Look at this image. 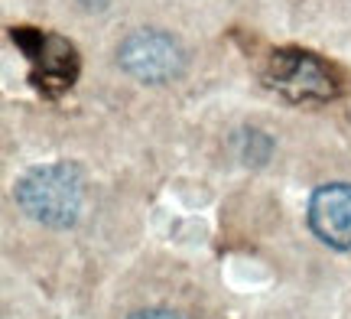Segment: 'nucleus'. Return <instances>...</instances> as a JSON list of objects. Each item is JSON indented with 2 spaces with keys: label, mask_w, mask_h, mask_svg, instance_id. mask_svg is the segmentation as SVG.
Masks as SVG:
<instances>
[{
  "label": "nucleus",
  "mask_w": 351,
  "mask_h": 319,
  "mask_svg": "<svg viewBox=\"0 0 351 319\" xmlns=\"http://www.w3.org/2000/svg\"><path fill=\"white\" fill-rule=\"evenodd\" d=\"M82 199H85L82 173L69 163L39 166L16 186L20 209L49 228H69L82 212Z\"/></svg>",
  "instance_id": "1"
},
{
  "label": "nucleus",
  "mask_w": 351,
  "mask_h": 319,
  "mask_svg": "<svg viewBox=\"0 0 351 319\" xmlns=\"http://www.w3.org/2000/svg\"><path fill=\"white\" fill-rule=\"evenodd\" d=\"M121 65L140 82H169L182 72V49L166 33L140 29V33L124 39Z\"/></svg>",
  "instance_id": "2"
},
{
  "label": "nucleus",
  "mask_w": 351,
  "mask_h": 319,
  "mask_svg": "<svg viewBox=\"0 0 351 319\" xmlns=\"http://www.w3.org/2000/svg\"><path fill=\"white\" fill-rule=\"evenodd\" d=\"M309 225L328 244L348 251L351 248V182L319 186L309 199Z\"/></svg>",
  "instance_id": "3"
},
{
  "label": "nucleus",
  "mask_w": 351,
  "mask_h": 319,
  "mask_svg": "<svg viewBox=\"0 0 351 319\" xmlns=\"http://www.w3.org/2000/svg\"><path fill=\"white\" fill-rule=\"evenodd\" d=\"M274 85L289 91L293 98H328L332 78L322 72V65L300 52H280L274 59Z\"/></svg>",
  "instance_id": "4"
},
{
  "label": "nucleus",
  "mask_w": 351,
  "mask_h": 319,
  "mask_svg": "<svg viewBox=\"0 0 351 319\" xmlns=\"http://www.w3.org/2000/svg\"><path fill=\"white\" fill-rule=\"evenodd\" d=\"M130 319H182V316H176L169 309H140V313H134Z\"/></svg>",
  "instance_id": "5"
}]
</instances>
